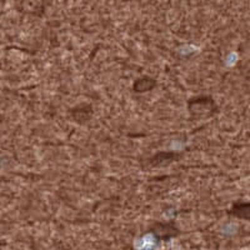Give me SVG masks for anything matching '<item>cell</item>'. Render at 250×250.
<instances>
[{
    "label": "cell",
    "mask_w": 250,
    "mask_h": 250,
    "mask_svg": "<svg viewBox=\"0 0 250 250\" xmlns=\"http://www.w3.org/2000/svg\"><path fill=\"white\" fill-rule=\"evenodd\" d=\"M156 85H158V82H156L154 78L142 77L138 78V79L133 83V90L138 94H144L153 90Z\"/></svg>",
    "instance_id": "cell-2"
},
{
    "label": "cell",
    "mask_w": 250,
    "mask_h": 250,
    "mask_svg": "<svg viewBox=\"0 0 250 250\" xmlns=\"http://www.w3.org/2000/svg\"><path fill=\"white\" fill-rule=\"evenodd\" d=\"M178 158H179V154L174 153V151H160L153 156L151 163H153V165H164L174 162Z\"/></svg>",
    "instance_id": "cell-3"
},
{
    "label": "cell",
    "mask_w": 250,
    "mask_h": 250,
    "mask_svg": "<svg viewBox=\"0 0 250 250\" xmlns=\"http://www.w3.org/2000/svg\"><path fill=\"white\" fill-rule=\"evenodd\" d=\"M71 117L75 122L84 124V123L89 122L90 118L93 117V109L89 104H82V105H78L74 109H71Z\"/></svg>",
    "instance_id": "cell-1"
}]
</instances>
